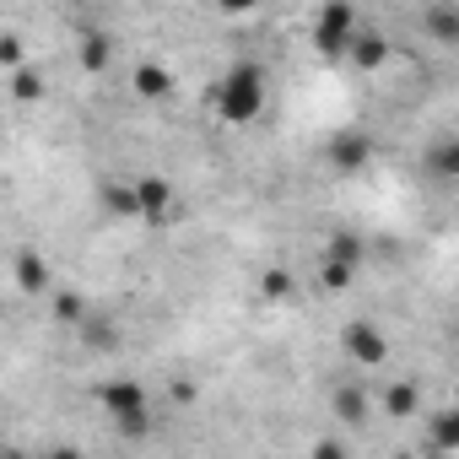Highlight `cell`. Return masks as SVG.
<instances>
[{
  "mask_svg": "<svg viewBox=\"0 0 459 459\" xmlns=\"http://www.w3.org/2000/svg\"><path fill=\"white\" fill-rule=\"evenodd\" d=\"M216 114L227 125H255L265 114V71L255 60H238L233 71L216 82Z\"/></svg>",
  "mask_w": 459,
  "mask_h": 459,
  "instance_id": "obj_1",
  "label": "cell"
},
{
  "mask_svg": "<svg viewBox=\"0 0 459 459\" xmlns=\"http://www.w3.org/2000/svg\"><path fill=\"white\" fill-rule=\"evenodd\" d=\"M351 39H357V12L341 6V0L314 17V44H319V55H346Z\"/></svg>",
  "mask_w": 459,
  "mask_h": 459,
  "instance_id": "obj_2",
  "label": "cell"
},
{
  "mask_svg": "<svg viewBox=\"0 0 459 459\" xmlns=\"http://www.w3.org/2000/svg\"><path fill=\"white\" fill-rule=\"evenodd\" d=\"M325 157H330L335 173H362L373 162V135L368 130H335L330 146H325Z\"/></svg>",
  "mask_w": 459,
  "mask_h": 459,
  "instance_id": "obj_3",
  "label": "cell"
},
{
  "mask_svg": "<svg viewBox=\"0 0 459 459\" xmlns=\"http://www.w3.org/2000/svg\"><path fill=\"white\" fill-rule=\"evenodd\" d=\"M341 346H346V357L362 362V368H378V362L389 357V341H384V330H378L373 319H351V325L341 330Z\"/></svg>",
  "mask_w": 459,
  "mask_h": 459,
  "instance_id": "obj_4",
  "label": "cell"
},
{
  "mask_svg": "<svg viewBox=\"0 0 459 459\" xmlns=\"http://www.w3.org/2000/svg\"><path fill=\"white\" fill-rule=\"evenodd\" d=\"M130 189H135V216H141V221H173V184H168V178L141 173Z\"/></svg>",
  "mask_w": 459,
  "mask_h": 459,
  "instance_id": "obj_5",
  "label": "cell"
},
{
  "mask_svg": "<svg viewBox=\"0 0 459 459\" xmlns=\"http://www.w3.org/2000/svg\"><path fill=\"white\" fill-rule=\"evenodd\" d=\"M76 335H82V346H87V351H114V346L125 341L119 319H114V314H98V308H87V319L76 325Z\"/></svg>",
  "mask_w": 459,
  "mask_h": 459,
  "instance_id": "obj_6",
  "label": "cell"
},
{
  "mask_svg": "<svg viewBox=\"0 0 459 459\" xmlns=\"http://www.w3.org/2000/svg\"><path fill=\"white\" fill-rule=\"evenodd\" d=\"M421 173H427L432 184H454V173H459V135H437V141L427 146Z\"/></svg>",
  "mask_w": 459,
  "mask_h": 459,
  "instance_id": "obj_7",
  "label": "cell"
},
{
  "mask_svg": "<svg viewBox=\"0 0 459 459\" xmlns=\"http://www.w3.org/2000/svg\"><path fill=\"white\" fill-rule=\"evenodd\" d=\"M319 260L335 265V271H351V276H357V265L368 260V244H362V233H330V244H325Z\"/></svg>",
  "mask_w": 459,
  "mask_h": 459,
  "instance_id": "obj_8",
  "label": "cell"
},
{
  "mask_svg": "<svg viewBox=\"0 0 459 459\" xmlns=\"http://www.w3.org/2000/svg\"><path fill=\"white\" fill-rule=\"evenodd\" d=\"M98 400H103V411H108V416H125V411H146V389H141L135 378H108V384L98 389Z\"/></svg>",
  "mask_w": 459,
  "mask_h": 459,
  "instance_id": "obj_9",
  "label": "cell"
},
{
  "mask_svg": "<svg viewBox=\"0 0 459 459\" xmlns=\"http://www.w3.org/2000/svg\"><path fill=\"white\" fill-rule=\"evenodd\" d=\"M346 55H351V65H357V71H378V65L389 60V39H384L378 28H373V33H362V28H357V39L346 44Z\"/></svg>",
  "mask_w": 459,
  "mask_h": 459,
  "instance_id": "obj_10",
  "label": "cell"
},
{
  "mask_svg": "<svg viewBox=\"0 0 459 459\" xmlns=\"http://www.w3.org/2000/svg\"><path fill=\"white\" fill-rule=\"evenodd\" d=\"M330 411H335V421L357 427V421H368V411H373V394H368V389H357V384H341V389L330 394Z\"/></svg>",
  "mask_w": 459,
  "mask_h": 459,
  "instance_id": "obj_11",
  "label": "cell"
},
{
  "mask_svg": "<svg viewBox=\"0 0 459 459\" xmlns=\"http://www.w3.org/2000/svg\"><path fill=\"white\" fill-rule=\"evenodd\" d=\"M135 98H146V103H162V98H173V71L168 65H135Z\"/></svg>",
  "mask_w": 459,
  "mask_h": 459,
  "instance_id": "obj_12",
  "label": "cell"
},
{
  "mask_svg": "<svg viewBox=\"0 0 459 459\" xmlns=\"http://www.w3.org/2000/svg\"><path fill=\"white\" fill-rule=\"evenodd\" d=\"M421 28H427L437 44H459V6H448V0H443V6H427V12H421Z\"/></svg>",
  "mask_w": 459,
  "mask_h": 459,
  "instance_id": "obj_13",
  "label": "cell"
},
{
  "mask_svg": "<svg viewBox=\"0 0 459 459\" xmlns=\"http://www.w3.org/2000/svg\"><path fill=\"white\" fill-rule=\"evenodd\" d=\"M17 287H22L28 298L49 292V265H44V255H33V249H22V255H17Z\"/></svg>",
  "mask_w": 459,
  "mask_h": 459,
  "instance_id": "obj_14",
  "label": "cell"
},
{
  "mask_svg": "<svg viewBox=\"0 0 459 459\" xmlns=\"http://www.w3.org/2000/svg\"><path fill=\"white\" fill-rule=\"evenodd\" d=\"M416 405H421V389H416L411 378H394V384H384V411H389L394 421L416 416Z\"/></svg>",
  "mask_w": 459,
  "mask_h": 459,
  "instance_id": "obj_15",
  "label": "cell"
},
{
  "mask_svg": "<svg viewBox=\"0 0 459 459\" xmlns=\"http://www.w3.org/2000/svg\"><path fill=\"white\" fill-rule=\"evenodd\" d=\"M260 292H265V303H298V276L281 271V265H271L260 276Z\"/></svg>",
  "mask_w": 459,
  "mask_h": 459,
  "instance_id": "obj_16",
  "label": "cell"
},
{
  "mask_svg": "<svg viewBox=\"0 0 459 459\" xmlns=\"http://www.w3.org/2000/svg\"><path fill=\"white\" fill-rule=\"evenodd\" d=\"M108 60H114V39L108 33H87L82 39V65L98 76V71H108Z\"/></svg>",
  "mask_w": 459,
  "mask_h": 459,
  "instance_id": "obj_17",
  "label": "cell"
},
{
  "mask_svg": "<svg viewBox=\"0 0 459 459\" xmlns=\"http://www.w3.org/2000/svg\"><path fill=\"white\" fill-rule=\"evenodd\" d=\"M432 443H437V454H454L459 448V416L454 411H437L432 416Z\"/></svg>",
  "mask_w": 459,
  "mask_h": 459,
  "instance_id": "obj_18",
  "label": "cell"
},
{
  "mask_svg": "<svg viewBox=\"0 0 459 459\" xmlns=\"http://www.w3.org/2000/svg\"><path fill=\"white\" fill-rule=\"evenodd\" d=\"M12 98H22V103H33V98H44V76H39L33 65H22V71H12Z\"/></svg>",
  "mask_w": 459,
  "mask_h": 459,
  "instance_id": "obj_19",
  "label": "cell"
},
{
  "mask_svg": "<svg viewBox=\"0 0 459 459\" xmlns=\"http://www.w3.org/2000/svg\"><path fill=\"white\" fill-rule=\"evenodd\" d=\"M55 319L60 325H82L87 319V298L82 292H55Z\"/></svg>",
  "mask_w": 459,
  "mask_h": 459,
  "instance_id": "obj_20",
  "label": "cell"
},
{
  "mask_svg": "<svg viewBox=\"0 0 459 459\" xmlns=\"http://www.w3.org/2000/svg\"><path fill=\"white\" fill-rule=\"evenodd\" d=\"M114 432H119L125 443H141V437L152 432V416H146V411H125V416H114Z\"/></svg>",
  "mask_w": 459,
  "mask_h": 459,
  "instance_id": "obj_21",
  "label": "cell"
},
{
  "mask_svg": "<svg viewBox=\"0 0 459 459\" xmlns=\"http://www.w3.org/2000/svg\"><path fill=\"white\" fill-rule=\"evenodd\" d=\"M103 205L114 216H135V189L130 184H103Z\"/></svg>",
  "mask_w": 459,
  "mask_h": 459,
  "instance_id": "obj_22",
  "label": "cell"
},
{
  "mask_svg": "<svg viewBox=\"0 0 459 459\" xmlns=\"http://www.w3.org/2000/svg\"><path fill=\"white\" fill-rule=\"evenodd\" d=\"M0 65H12V71H22V65H28V44H22L17 33L0 39Z\"/></svg>",
  "mask_w": 459,
  "mask_h": 459,
  "instance_id": "obj_23",
  "label": "cell"
},
{
  "mask_svg": "<svg viewBox=\"0 0 459 459\" xmlns=\"http://www.w3.org/2000/svg\"><path fill=\"white\" fill-rule=\"evenodd\" d=\"M308 459H351V448H346V443H341V437H319V443H314V454H308Z\"/></svg>",
  "mask_w": 459,
  "mask_h": 459,
  "instance_id": "obj_24",
  "label": "cell"
},
{
  "mask_svg": "<svg viewBox=\"0 0 459 459\" xmlns=\"http://www.w3.org/2000/svg\"><path fill=\"white\" fill-rule=\"evenodd\" d=\"M319 281H325L330 292H341V287H351V271H335V265H325V260H319Z\"/></svg>",
  "mask_w": 459,
  "mask_h": 459,
  "instance_id": "obj_25",
  "label": "cell"
},
{
  "mask_svg": "<svg viewBox=\"0 0 459 459\" xmlns=\"http://www.w3.org/2000/svg\"><path fill=\"white\" fill-rule=\"evenodd\" d=\"M173 400H178V405H189V400H195V384H189V378H178V384H173Z\"/></svg>",
  "mask_w": 459,
  "mask_h": 459,
  "instance_id": "obj_26",
  "label": "cell"
},
{
  "mask_svg": "<svg viewBox=\"0 0 459 459\" xmlns=\"http://www.w3.org/2000/svg\"><path fill=\"white\" fill-rule=\"evenodd\" d=\"M44 459H82V448H71V443H55V448H49Z\"/></svg>",
  "mask_w": 459,
  "mask_h": 459,
  "instance_id": "obj_27",
  "label": "cell"
},
{
  "mask_svg": "<svg viewBox=\"0 0 459 459\" xmlns=\"http://www.w3.org/2000/svg\"><path fill=\"white\" fill-rule=\"evenodd\" d=\"M0 459H33L28 448H0Z\"/></svg>",
  "mask_w": 459,
  "mask_h": 459,
  "instance_id": "obj_28",
  "label": "cell"
}]
</instances>
